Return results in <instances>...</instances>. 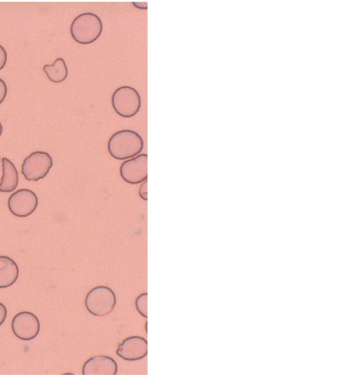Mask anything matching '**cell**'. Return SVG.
<instances>
[{"label":"cell","mask_w":353,"mask_h":375,"mask_svg":"<svg viewBox=\"0 0 353 375\" xmlns=\"http://www.w3.org/2000/svg\"><path fill=\"white\" fill-rule=\"evenodd\" d=\"M144 148V140L135 131L124 129L114 133L109 138L107 148L114 159L125 160L139 155Z\"/></svg>","instance_id":"cell-1"},{"label":"cell","mask_w":353,"mask_h":375,"mask_svg":"<svg viewBox=\"0 0 353 375\" xmlns=\"http://www.w3.org/2000/svg\"><path fill=\"white\" fill-rule=\"evenodd\" d=\"M139 196L144 201H147V179L144 180L138 190Z\"/></svg>","instance_id":"cell-15"},{"label":"cell","mask_w":353,"mask_h":375,"mask_svg":"<svg viewBox=\"0 0 353 375\" xmlns=\"http://www.w3.org/2000/svg\"><path fill=\"white\" fill-rule=\"evenodd\" d=\"M7 57L5 48L0 45V70L5 66L7 61Z\"/></svg>","instance_id":"cell-17"},{"label":"cell","mask_w":353,"mask_h":375,"mask_svg":"<svg viewBox=\"0 0 353 375\" xmlns=\"http://www.w3.org/2000/svg\"><path fill=\"white\" fill-rule=\"evenodd\" d=\"M38 198L31 190L21 189L11 194L8 200V206L14 215L27 217L37 209Z\"/></svg>","instance_id":"cell-7"},{"label":"cell","mask_w":353,"mask_h":375,"mask_svg":"<svg viewBox=\"0 0 353 375\" xmlns=\"http://www.w3.org/2000/svg\"><path fill=\"white\" fill-rule=\"evenodd\" d=\"M133 4L140 9H147V2H133Z\"/></svg>","instance_id":"cell-19"},{"label":"cell","mask_w":353,"mask_h":375,"mask_svg":"<svg viewBox=\"0 0 353 375\" xmlns=\"http://www.w3.org/2000/svg\"><path fill=\"white\" fill-rule=\"evenodd\" d=\"M2 132H3V126H2L1 123L0 122V136L2 134Z\"/></svg>","instance_id":"cell-20"},{"label":"cell","mask_w":353,"mask_h":375,"mask_svg":"<svg viewBox=\"0 0 353 375\" xmlns=\"http://www.w3.org/2000/svg\"><path fill=\"white\" fill-rule=\"evenodd\" d=\"M7 316V309L6 306L0 302V326L4 323Z\"/></svg>","instance_id":"cell-18"},{"label":"cell","mask_w":353,"mask_h":375,"mask_svg":"<svg viewBox=\"0 0 353 375\" xmlns=\"http://www.w3.org/2000/svg\"><path fill=\"white\" fill-rule=\"evenodd\" d=\"M148 353V342L140 336H132L118 345L116 354L122 359L128 361L144 358Z\"/></svg>","instance_id":"cell-9"},{"label":"cell","mask_w":353,"mask_h":375,"mask_svg":"<svg viewBox=\"0 0 353 375\" xmlns=\"http://www.w3.org/2000/svg\"><path fill=\"white\" fill-rule=\"evenodd\" d=\"M43 70L47 77L54 83H60L64 81L68 73V68L64 59L57 58L53 64H45Z\"/></svg>","instance_id":"cell-13"},{"label":"cell","mask_w":353,"mask_h":375,"mask_svg":"<svg viewBox=\"0 0 353 375\" xmlns=\"http://www.w3.org/2000/svg\"><path fill=\"white\" fill-rule=\"evenodd\" d=\"M148 155L141 153L124 160L120 167V175L126 183L137 184L147 179Z\"/></svg>","instance_id":"cell-6"},{"label":"cell","mask_w":353,"mask_h":375,"mask_svg":"<svg viewBox=\"0 0 353 375\" xmlns=\"http://www.w3.org/2000/svg\"><path fill=\"white\" fill-rule=\"evenodd\" d=\"M117 373V363L108 356L91 357L84 363L82 367L84 375H115Z\"/></svg>","instance_id":"cell-10"},{"label":"cell","mask_w":353,"mask_h":375,"mask_svg":"<svg viewBox=\"0 0 353 375\" xmlns=\"http://www.w3.org/2000/svg\"><path fill=\"white\" fill-rule=\"evenodd\" d=\"M19 267L15 261L6 256H0V288L12 285L19 276Z\"/></svg>","instance_id":"cell-12"},{"label":"cell","mask_w":353,"mask_h":375,"mask_svg":"<svg viewBox=\"0 0 353 375\" xmlns=\"http://www.w3.org/2000/svg\"><path fill=\"white\" fill-rule=\"evenodd\" d=\"M103 23L100 17L93 12L82 13L73 20L70 32L73 39L80 44H90L102 35Z\"/></svg>","instance_id":"cell-2"},{"label":"cell","mask_w":353,"mask_h":375,"mask_svg":"<svg viewBox=\"0 0 353 375\" xmlns=\"http://www.w3.org/2000/svg\"><path fill=\"white\" fill-rule=\"evenodd\" d=\"M135 307L137 311L147 318V293L139 295L135 300Z\"/></svg>","instance_id":"cell-14"},{"label":"cell","mask_w":353,"mask_h":375,"mask_svg":"<svg viewBox=\"0 0 353 375\" xmlns=\"http://www.w3.org/2000/svg\"><path fill=\"white\" fill-rule=\"evenodd\" d=\"M7 86L6 82L0 78V104L3 102L7 95Z\"/></svg>","instance_id":"cell-16"},{"label":"cell","mask_w":353,"mask_h":375,"mask_svg":"<svg viewBox=\"0 0 353 375\" xmlns=\"http://www.w3.org/2000/svg\"><path fill=\"white\" fill-rule=\"evenodd\" d=\"M1 162L3 174L0 182V192L10 193L18 186V171L14 164L8 158L3 157Z\"/></svg>","instance_id":"cell-11"},{"label":"cell","mask_w":353,"mask_h":375,"mask_svg":"<svg viewBox=\"0 0 353 375\" xmlns=\"http://www.w3.org/2000/svg\"><path fill=\"white\" fill-rule=\"evenodd\" d=\"M116 305L114 291L107 286H97L88 291L85 298L86 309L93 316L109 314Z\"/></svg>","instance_id":"cell-4"},{"label":"cell","mask_w":353,"mask_h":375,"mask_svg":"<svg viewBox=\"0 0 353 375\" xmlns=\"http://www.w3.org/2000/svg\"><path fill=\"white\" fill-rule=\"evenodd\" d=\"M53 159L44 151H35L28 155L21 166V173L28 181L44 178L53 166Z\"/></svg>","instance_id":"cell-5"},{"label":"cell","mask_w":353,"mask_h":375,"mask_svg":"<svg viewBox=\"0 0 353 375\" xmlns=\"http://www.w3.org/2000/svg\"><path fill=\"white\" fill-rule=\"evenodd\" d=\"M11 328L13 334L23 340L35 338L40 330L38 318L30 311H21L12 320Z\"/></svg>","instance_id":"cell-8"},{"label":"cell","mask_w":353,"mask_h":375,"mask_svg":"<svg viewBox=\"0 0 353 375\" xmlns=\"http://www.w3.org/2000/svg\"><path fill=\"white\" fill-rule=\"evenodd\" d=\"M111 103L115 113L126 118L135 116L142 104L139 93L129 86L117 88L112 95Z\"/></svg>","instance_id":"cell-3"}]
</instances>
